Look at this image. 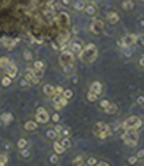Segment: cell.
<instances>
[{
	"mask_svg": "<svg viewBox=\"0 0 144 166\" xmlns=\"http://www.w3.org/2000/svg\"><path fill=\"white\" fill-rule=\"evenodd\" d=\"M79 56V60L82 63L85 64H90L93 61H95V59L98 57V49H97V45L95 44H87V45L84 47V49L81 51V53L78 54Z\"/></svg>",
	"mask_w": 144,
	"mask_h": 166,
	"instance_id": "1",
	"label": "cell"
},
{
	"mask_svg": "<svg viewBox=\"0 0 144 166\" xmlns=\"http://www.w3.org/2000/svg\"><path fill=\"white\" fill-rule=\"evenodd\" d=\"M120 137H122V140L124 141L126 145H128V146H136L137 141H139V133H137V129H126L120 134Z\"/></svg>",
	"mask_w": 144,
	"mask_h": 166,
	"instance_id": "2",
	"label": "cell"
},
{
	"mask_svg": "<svg viewBox=\"0 0 144 166\" xmlns=\"http://www.w3.org/2000/svg\"><path fill=\"white\" fill-rule=\"evenodd\" d=\"M58 61L61 64L62 68L65 66H74V53L70 51V49H62L60 57H58Z\"/></svg>",
	"mask_w": 144,
	"mask_h": 166,
	"instance_id": "3",
	"label": "cell"
},
{
	"mask_svg": "<svg viewBox=\"0 0 144 166\" xmlns=\"http://www.w3.org/2000/svg\"><path fill=\"white\" fill-rule=\"evenodd\" d=\"M93 133H94V136L102 138V140H104V138H107V137L111 136V130H110L108 125L104 124V122H98V124L94 125Z\"/></svg>",
	"mask_w": 144,
	"mask_h": 166,
	"instance_id": "4",
	"label": "cell"
},
{
	"mask_svg": "<svg viewBox=\"0 0 144 166\" xmlns=\"http://www.w3.org/2000/svg\"><path fill=\"white\" fill-rule=\"evenodd\" d=\"M142 125H143V121L139 117H136V116H131V117H128L123 122L124 129H139L142 128Z\"/></svg>",
	"mask_w": 144,
	"mask_h": 166,
	"instance_id": "5",
	"label": "cell"
},
{
	"mask_svg": "<svg viewBox=\"0 0 144 166\" xmlns=\"http://www.w3.org/2000/svg\"><path fill=\"white\" fill-rule=\"evenodd\" d=\"M136 36L135 33H130V35H126L123 36V39L122 40H118V45L122 47H134L136 44Z\"/></svg>",
	"mask_w": 144,
	"mask_h": 166,
	"instance_id": "6",
	"label": "cell"
},
{
	"mask_svg": "<svg viewBox=\"0 0 144 166\" xmlns=\"http://www.w3.org/2000/svg\"><path fill=\"white\" fill-rule=\"evenodd\" d=\"M56 21H57L60 28L66 29V27H69V24H70V18H69V15L66 12H60L56 16Z\"/></svg>",
	"mask_w": 144,
	"mask_h": 166,
	"instance_id": "7",
	"label": "cell"
},
{
	"mask_svg": "<svg viewBox=\"0 0 144 166\" xmlns=\"http://www.w3.org/2000/svg\"><path fill=\"white\" fill-rule=\"evenodd\" d=\"M68 47H69V49H70V51L73 52L74 54H79L85 45H84V43H82V40H79V39H74V40L71 41Z\"/></svg>",
	"mask_w": 144,
	"mask_h": 166,
	"instance_id": "8",
	"label": "cell"
},
{
	"mask_svg": "<svg viewBox=\"0 0 144 166\" xmlns=\"http://www.w3.org/2000/svg\"><path fill=\"white\" fill-rule=\"evenodd\" d=\"M36 121L38 124H46L49 121V113L46 112V109L38 108L36 112Z\"/></svg>",
	"mask_w": 144,
	"mask_h": 166,
	"instance_id": "9",
	"label": "cell"
},
{
	"mask_svg": "<svg viewBox=\"0 0 144 166\" xmlns=\"http://www.w3.org/2000/svg\"><path fill=\"white\" fill-rule=\"evenodd\" d=\"M69 39H70V33L66 31V29H64V31L57 36V41H58L57 45H58L61 49H65V45H66V43L69 41Z\"/></svg>",
	"mask_w": 144,
	"mask_h": 166,
	"instance_id": "10",
	"label": "cell"
},
{
	"mask_svg": "<svg viewBox=\"0 0 144 166\" xmlns=\"http://www.w3.org/2000/svg\"><path fill=\"white\" fill-rule=\"evenodd\" d=\"M90 29L93 33H95V35H99V33H102L103 29H104V24H103V21L102 20H99V19H95L91 23L90 25Z\"/></svg>",
	"mask_w": 144,
	"mask_h": 166,
	"instance_id": "11",
	"label": "cell"
},
{
	"mask_svg": "<svg viewBox=\"0 0 144 166\" xmlns=\"http://www.w3.org/2000/svg\"><path fill=\"white\" fill-rule=\"evenodd\" d=\"M24 77H25V80H26V81H29V82H31V84L37 85L38 82H40V79H37V77L35 76V73H33V68H26V69H25V75H24Z\"/></svg>",
	"mask_w": 144,
	"mask_h": 166,
	"instance_id": "12",
	"label": "cell"
},
{
	"mask_svg": "<svg viewBox=\"0 0 144 166\" xmlns=\"http://www.w3.org/2000/svg\"><path fill=\"white\" fill-rule=\"evenodd\" d=\"M5 72H7V76H9L11 79H15V77L17 76L19 69H17V66H16V64H15V63L11 61V63H9V65L7 66V68H5Z\"/></svg>",
	"mask_w": 144,
	"mask_h": 166,
	"instance_id": "13",
	"label": "cell"
},
{
	"mask_svg": "<svg viewBox=\"0 0 144 166\" xmlns=\"http://www.w3.org/2000/svg\"><path fill=\"white\" fill-rule=\"evenodd\" d=\"M97 11H98V8H97V5H95V3L94 2H90V3H86V7H85V12L89 15V16H94L97 13Z\"/></svg>",
	"mask_w": 144,
	"mask_h": 166,
	"instance_id": "14",
	"label": "cell"
},
{
	"mask_svg": "<svg viewBox=\"0 0 144 166\" xmlns=\"http://www.w3.org/2000/svg\"><path fill=\"white\" fill-rule=\"evenodd\" d=\"M90 91L94 92L95 95L101 96V95H102V92H103V86H102V84H101L99 81H94L93 84L90 85Z\"/></svg>",
	"mask_w": 144,
	"mask_h": 166,
	"instance_id": "15",
	"label": "cell"
},
{
	"mask_svg": "<svg viewBox=\"0 0 144 166\" xmlns=\"http://www.w3.org/2000/svg\"><path fill=\"white\" fill-rule=\"evenodd\" d=\"M0 121H2L4 125H9V124L13 121V114L5 112V113H3L2 116H0Z\"/></svg>",
	"mask_w": 144,
	"mask_h": 166,
	"instance_id": "16",
	"label": "cell"
},
{
	"mask_svg": "<svg viewBox=\"0 0 144 166\" xmlns=\"http://www.w3.org/2000/svg\"><path fill=\"white\" fill-rule=\"evenodd\" d=\"M42 92H44V95H46L49 97H52L53 95H56V89H54V86L50 85V84H45L42 86Z\"/></svg>",
	"mask_w": 144,
	"mask_h": 166,
	"instance_id": "17",
	"label": "cell"
},
{
	"mask_svg": "<svg viewBox=\"0 0 144 166\" xmlns=\"http://www.w3.org/2000/svg\"><path fill=\"white\" fill-rule=\"evenodd\" d=\"M15 40H12V39H9V37H3V39H0V44H2L3 47L5 48H12L15 45Z\"/></svg>",
	"mask_w": 144,
	"mask_h": 166,
	"instance_id": "18",
	"label": "cell"
},
{
	"mask_svg": "<svg viewBox=\"0 0 144 166\" xmlns=\"http://www.w3.org/2000/svg\"><path fill=\"white\" fill-rule=\"evenodd\" d=\"M45 136L49 138V140H52V141H56L57 138L60 137V133L58 132H56L54 129H48L46 132H45Z\"/></svg>",
	"mask_w": 144,
	"mask_h": 166,
	"instance_id": "19",
	"label": "cell"
},
{
	"mask_svg": "<svg viewBox=\"0 0 144 166\" xmlns=\"http://www.w3.org/2000/svg\"><path fill=\"white\" fill-rule=\"evenodd\" d=\"M134 7H135V4L132 0H123V2H122V8L124 11H132Z\"/></svg>",
	"mask_w": 144,
	"mask_h": 166,
	"instance_id": "20",
	"label": "cell"
},
{
	"mask_svg": "<svg viewBox=\"0 0 144 166\" xmlns=\"http://www.w3.org/2000/svg\"><path fill=\"white\" fill-rule=\"evenodd\" d=\"M107 20H108L110 24H116L119 21V15L116 12H110L107 15Z\"/></svg>",
	"mask_w": 144,
	"mask_h": 166,
	"instance_id": "21",
	"label": "cell"
},
{
	"mask_svg": "<svg viewBox=\"0 0 144 166\" xmlns=\"http://www.w3.org/2000/svg\"><path fill=\"white\" fill-rule=\"evenodd\" d=\"M73 7H74L75 11H85L86 2H85V0H77V2L73 4Z\"/></svg>",
	"mask_w": 144,
	"mask_h": 166,
	"instance_id": "22",
	"label": "cell"
},
{
	"mask_svg": "<svg viewBox=\"0 0 144 166\" xmlns=\"http://www.w3.org/2000/svg\"><path fill=\"white\" fill-rule=\"evenodd\" d=\"M104 113L106 114H115L116 113V110H118V106H116V104H111L110 102V105L107 108H104Z\"/></svg>",
	"mask_w": 144,
	"mask_h": 166,
	"instance_id": "23",
	"label": "cell"
},
{
	"mask_svg": "<svg viewBox=\"0 0 144 166\" xmlns=\"http://www.w3.org/2000/svg\"><path fill=\"white\" fill-rule=\"evenodd\" d=\"M24 129L28 130V132L36 130L37 129V122H36V121H26L25 125H24Z\"/></svg>",
	"mask_w": 144,
	"mask_h": 166,
	"instance_id": "24",
	"label": "cell"
},
{
	"mask_svg": "<svg viewBox=\"0 0 144 166\" xmlns=\"http://www.w3.org/2000/svg\"><path fill=\"white\" fill-rule=\"evenodd\" d=\"M53 149H54V152H56V154H62V153L65 152L64 146L61 145L60 142H54V143H53Z\"/></svg>",
	"mask_w": 144,
	"mask_h": 166,
	"instance_id": "25",
	"label": "cell"
},
{
	"mask_svg": "<svg viewBox=\"0 0 144 166\" xmlns=\"http://www.w3.org/2000/svg\"><path fill=\"white\" fill-rule=\"evenodd\" d=\"M60 143L64 146V149H65V150H66V149H70V148H71V141L69 140L68 137H64L62 140L60 141Z\"/></svg>",
	"mask_w": 144,
	"mask_h": 166,
	"instance_id": "26",
	"label": "cell"
},
{
	"mask_svg": "<svg viewBox=\"0 0 144 166\" xmlns=\"http://www.w3.org/2000/svg\"><path fill=\"white\" fill-rule=\"evenodd\" d=\"M23 57L26 60V61H31V60L33 59V52L28 48L24 49V51H23Z\"/></svg>",
	"mask_w": 144,
	"mask_h": 166,
	"instance_id": "27",
	"label": "cell"
},
{
	"mask_svg": "<svg viewBox=\"0 0 144 166\" xmlns=\"http://www.w3.org/2000/svg\"><path fill=\"white\" fill-rule=\"evenodd\" d=\"M132 52H134L132 47H122V53H123L126 57H130L132 54Z\"/></svg>",
	"mask_w": 144,
	"mask_h": 166,
	"instance_id": "28",
	"label": "cell"
},
{
	"mask_svg": "<svg viewBox=\"0 0 144 166\" xmlns=\"http://www.w3.org/2000/svg\"><path fill=\"white\" fill-rule=\"evenodd\" d=\"M9 59L8 57H0V68L2 69H4L5 70V68H7V66L9 65Z\"/></svg>",
	"mask_w": 144,
	"mask_h": 166,
	"instance_id": "29",
	"label": "cell"
},
{
	"mask_svg": "<svg viewBox=\"0 0 144 166\" xmlns=\"http://www.w3.org/2000/svg\"><path fill=\"white\" fill-rule=\"evenodd\" d=\"M11 84H12V79H11L9 76H4L3 79H2V85H3V86L8 88Z\"/></svg>",
	"mask_w": 144,
	"mask_h": 166,
	"instance_id": "30",
	"label": "cell"
},
{
	"mask_svg": "<svg viewBox=\"0 0 144 166\" xmlns=\"http://www.w3.org/2000/svg\"><path fill=\"white\" fill-rule=\"evenodd\" d=\"M87 100H89L90 102L97 101V100H98V95H95V93L91 92V91H89V92H87Z\"/></svg>",
	"mask_w": 144,
	"mask_h": 166,
	"instance_id": "31",
	"label": "cell"
},
{
	"mask_svg": "<svg viewBox=\"0 0 144 166\" xmlns=\"http://www.w3.org/2000/svg\"><path fill=\"white\" fill-rule=\"evenodd\" d=\"M73 165H77V166H82V165H85V162H84V157H82V156L75 157V158L73 159Z\"/></svg>",
	"mask_w": 144,
	"mask_h": 166,
	"instance_id": "32",
	"label": "cell"
},
{
	"mask_svg": "<svg viewBox=\"0 0 144 166\" xmlns=\"http://www.w3.org/2000/svg\"><path fill=\"white\" fill-rule=\"evenodd\" d=\"M33 73H35V76L37 77V79H42L44 76V69H40V68H33Z\"/></svg>",
	"mask_w": 144,
	"mask_h": 166,
	"instance_id": "33",
	"label": "cell"
},
{
	"mask_svg": "<svg viewBox=\"0 0 144 166\" xmlns=\"http://www.w3.org/2000/svg\"><path fill=\"white\" fill-rule=\"evenodd\" d=\"M26 145H28V141L25 140V138H20V140L17 141V148L20 149H24V148H26Z\"/></svg>",
	"mask_w": 144,
	"mask_h": 166,
	"instance_id": "34",
	"label": "cell"
},
{
	"mask_svg": "<svg viewBox=\"0 0 144 166\" xmlns=\"http://www.w3.org/2000/svg\"><path fill=\"white\" fill-rule=\"evenodd\" d=\"M7 162H8V156L5 153H2L0 154V166L7 165Z\"/></svg>",
	"mask_w": 144,
	"mask_h": 166,
	"instance_id": "35",
	"label": "cell"
},
{
	"mask_svg": "<svg viewBox=\"0 0 144 166\" xmlns=\"http://www.w3.org/2000/svg\"><path fill=\"white\" fill-rule=\"evenodd\" d=\"M20 156L23 157V158H29V157H31V152H29V149H26V148L21 149V152H20Z\"/></svg>",
	"mask_w": 144,
	"mask_h": 166,
	"instance_id": "36",
	"label": "cell"
},
{
	"mask_svg": "<svg viewBox=\"0 0 144 166\" xmlns=\"http://www.w3.org/2000/svg\"><path fill=\"white\" fill-rule=\"evenodd\" d=\"M62 96H64L65 98L70 100L71 97H73V92H71V89H64V92H62Z\"/></svg>",
	"mask_w": 144,
	"mask_h": 166,
	"instance_id": "37",
	"label": "cell"
},
{
	"mask_svg": "<svg viewBox=\"0 0 144 166\" xmlns=\"http://www.w3.org/2000/svg\"><path fill=\"white\" fill-rule=\"evenodd\" d=\"M58 102H60V105H61V106H66V105H68V102H69V100L68 98H65L64 96H61L60 97V100H58Z\"/></svg>",
	"mask_w": 144,
	"mask_h": 166,
	"instance_id": "38",
	"label": "cell"
},
{
	"mask_svg": "<svg viewBox=\"0 0 144 166\" xmlns=\"http://www.w3.org/2000/svg\"><path fill=\"white\" fill-rule=\"evenodd\" d=\"M44 63L41 61V60H36L35 64H33V68H40V69H44Z\"/></svg>",
	"mask_w": 144,
	"mask_h": 166,
	"instance_id": "39",
	"label": "cell"
},
{
	"mask_svg": "<svg viewBox=\"0 0 144 166\" xmlns=\"http://www.w3.org/2000/svg\"><path fill=\"white\" fill-rule=\"evenodd\" d=\"M73 72H74V66H65V68H64V73L68 75V76L71 75Z\"/></svg>",
	"mask_w": 144,
	"mask_h": 166,
	"instance_id": "40",
	"label": "cell"
},
{
	"mask_svg": "<svg viewBox=\"0 0 144 166\" xmlns=\"http://www.w3.org/2000/svg\"><path fill=\"white\" fill-rule=\"evenodd\" d=\"M49 162H50V163H54V165H56V163L58 162V157H57V154H56V153L52 154V156L49 157Z\"/></svg>",
	"mask_w": 144,
	"mask_h": 166,
	"instance_id": "41",
	"label": "cell"
},
{
	"mask_svg": "<svg viewBox=\"0 0 144 166\" xmlns=\"http://www.w3.org/2000/svg\"><path fill=\"white\" fill-rule=\"evenodd\" d=\"M136 104L140 105V106H143V105H144V95H139L136 97Z\"/></svg>",
	"mask_w": 144,
	"mask_h": 166,
	"instance_id": "42",
	"label": "cell"
},
{
	"mask_svg": "<svg viewBox=\"0 0 144 166\" xmlns=\"http://www.w3.org/2000/svg\"><path fill=\"white\" fill-rule=\"evenodd\" d=\"M136 44H140L144 47V35H137L136 36Z\"/></svg>",
	"mask_w": 144,
	"mask_h": 166,
	"instance_id": "43",
	"label": "cell"
},
{
	"mask_svg": "<svg viewBox=\"0 0 144 166\" xmlns=\"http://www.w3.org/2000/svg\"><path fill=\"white\" fill-rule=\"evenodd\" d=\"M127 161H128V163H131V165H135L137 161H139V158H137L136 156H131V157H128Z\"/></svg>",
	"mask_w": 144,
	"mask_h": 166,
	"instance_id": "44",
	"label": "cell"
},
{
	"mask_svg": "<svg viewBox=\"0 0 144 166\" xmlns=\"http://www.w3.org/2000/svg\"><path fill=\"white\" fill-rule=\"evenodd\" d=\"M97 162H98V161H97V159L94 158V157H89L86 163H87L89 166H94V165H97Z\"/></svg>",
	"mask_w": 144,
	"mask_h": 166,
	"instance_id": "45",
	"label": "cell"
},
{
	"mask_svg": "<svg viewBox=\"0 0 144 166\" xmlns=\"http://www.w3.org/2000/svg\"><path fill=\"white\" fill-rule=\"evenodd\" d=\"M19 82H20V86H29V85H31V82H29V81H26V80H25V77H21Z\"/></svg>",
	"mask_w": 144,
	"mask_h": 166,
	"instance_id": "46",
	"label": "cell"
},
{
	"mask_svg": "<svg viewBox=\"0 0 144 166\" xmlns=\"http://www.w3.org/2000/svg\"><path fill=\"white\" fill-rule=\"evenodd\" d=\"M60 134H62V137H69V134H70V130L69 129H65V128H62V130H61V133Z\"/></svg>",
	"mask_w": 144,
	"mask_h": 166,
	"instance_id": "47",
	"label": "cell"
},
{
	"mask_svg": "<svg viewBox=\"0 0 144 166\" xmlns=\"http://www.w3.org/2000/svg\"><path fill=\"white\" fill-rule=\"evenodd\" d=\"M108 105H110V101H108V100H102V101H101V106H102L103 109L107 108Z\"/></svg>",
	"mask_w": 144,
	"mask_h": 166,
	"instance_id": "48",
	"label": "cell"
},
{
	"mask_svg": "<svg viewBox=\"0 0 144 166\" xmlns=\"http://www.w3.org/2000/svg\"><path fill=\"white\" fill-rule=\"evenodd\" d=\"M136 157L139 158V159H142V158H144V149H142V150H139L136 153Z\"/></svg>",
	"mask_w": 144,
	"mask_h": 166,
	"instance_id": "49",
	"label": "cell"
},
{
	"mask_svg": "<svg viewBox=\"0 0 144 166\" xmlns=\"http://www.w3.org/2000/svg\"><path fill=\"white\" fill-rule=\"evenodd\" d=\"M139 66L142 69H144V54H142L140 59H139Z\"/></svg>",
	"mask_w": 144,
	"mask_h": 166,
	"instance_id": "50",
	"label": "cell"
},
{
	"mask_svg": "<svg viewBox=\"0 0 144 166\" xmlns=\"http://www.w3.org/2000/svg\"><path fill=\"white\" fill-rule=\"evenodd\" d=\"M54 89H56L57 95H62V92H64V88L62 86H54Z\"/></svg>",
	"mask_w": 144,
	"mask_h": 166,
	"instance_id": "51",
	"label": "cell"
},
{
	"mask_svg": "<svg viewBox=\"0 0 144 166\" xmlns=\"http://www.w3.org/2000/svg\"><path fill=\"white\" fill-rule=\"evenodd\" d=\"M53 108H54V109H57V110H60L62 106L60 105V102H58V101H54V102H53Z\"/></svg>",
	"mask_w": 144,
	"mask_h": 166,
	"instance_id": "52",
	"label": "cell"
},
{
	"mask_svg": "<svg viewBox=\"0 0 144 166\" xmlns=\"http://www.w3.org/2000/svg\"><path fill=\"white\" fill-rule=\"evenodd\" d=\"M61 3H62V5H66V7H68V5L71 4V0H61Z\"/></svg>",
	"mask_w": 144,
	"mask_h": 166,
	"instance_id": "53",
	"label": "cell"
},
{
	"mask_svg": "<svg viewBox=\"0 0 144 166\" xmlns=\"http://www.w3.org/2000/svg\"><path fill=\"white\" fill-rule=\"evenodd\" d=\"M97 165H98V166H108L110 163L106 162V161H99V162H97Z\"/></svg>",
	"mask_w": 144,
	"mask_h": 166,
	"instance_id": "54",
	"label": "cell"
},
{
	"mask_svg": "<svg viewBox=\"0 0 144 166\" xmlns=\"http://www.w3.org/2000/svg\"><path fill=\"white\" fill-rule=\"evenodd\" d=\"M52 118H53V121H54V122H57V121L60 120V116H58L57 113H54V114H53V117H52Z\"/></svg>",
	"mask_w": 144,
	"mask_h": 166,
	"instance_id": "55",
	"label": "cell"
},
{
	"mask_svg": "<svg viewBox=\"0 0 144 166\" xmlns=\"http://www.w3.org/2000/svg\"><path fill=\"white\" fill-rule=\"evenodd\" d=\"M54 130L58 132V133H61V130H62V126H61V125H57L56 128H54Z\"/></svg>",
	"mask_w": 144,
	"mask_h": 166,
	"instance_id": "56",
	"label": "cell"
},
{
	"mask_svg": "<svg viewBox=\"0 0 144 166\" xmlns=\"http://www.w3.org/2000/svg\"><path fill=\"white\" fill-rule=\"evenodd\" d=\"M139 24H140L142 27H144V18H142V19L139 20Z\"/></svg>",
	"mask_w": 144,
	"mask_h": 166,
	"instance_id": "57",
	"label": "cell"
},
{
	"mask_svg": "<svg viewBox=\"0 0 144 166\" xmlns=\"http://www.w3.org/2000/svg\"><path fill=\"white\" fill-rule=\"evenodd\" d=\"M73 82H74V84H75V82H78V79H77L75 76H73Z\"/></svg>",
	"mask_w": 144,
	"mask_h": 166,
	"instance_id": "58",
	"label": "cell"
},
{
	"mask_svg": "<svg viewBox=\"0 0 144 166\" xmlns=\"http://www.w3.org/2000/svg\"><path fill=\"white\" fill-rule=\"evenodd\" d=\"M140 2H144V0H140Z\"/></svg>",
	"mask_w": 144,
	"mask_h": 166,
	"instance_id": "59",
	"label": "cell"
},
{
	"mask_svg": "<svg viewBox=\"0 0 144 166\" xmlns=\"http://www.w3.org/2000/svg\"><path fill=\"white\" fill-rule=\"evenodd\" d=\"M0 122H2V121H0Z\"/></svg>",
	"mask_w": 144,
	"mask_h": 166,
	"instance_id": "60",
	"label": "cell"
}]
</instances>
